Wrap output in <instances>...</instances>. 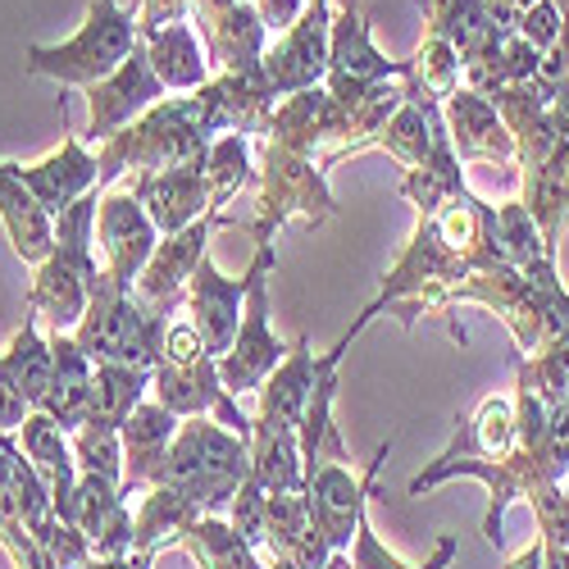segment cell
<instances>
[{
	"instance_id": "7402d4cb",
	"label": "cell",
	"mask_w": 569,
	"mask_h": 569,
	"mask_svg": "<svg viewBox=\"0 0 569 569\" xmlns=\"http://www.w3.org/2000/svg\"><path fill=\"white\" fill-rule=\"evenodd\" d=\"M0 223H6L19 260L41 264L56 251V219L41 210V201L19 178V164H10V160H0Z\"/></svg>"
},
{
	"instance_id": "4dcf8cb0",
	"label": "cell",
	"mask_w": 569,
	"mask_h": 569,
	"mask_svg": "<svg viewBox=\"0 0 569 569\" xmlns=\"http://www.w3.org/2000/svg\"><path fill=\"white\" fill-rule=\"evenodd\" d=\"M151 369H132V365H97V373H91V415L87 423H114V429H123L128 415L147 401L151 392Z\"/></svg>"
},
{
	"instance_id": "7c38bea8",
	"label": "cell",
	"mask_w": 569,
	"mask_h": 569,
	"mask_svg": "<svg viewBox=\"0 0 569 569\" xmlns=\"http://www.w3.org/2000/svg\"><path fill=\"white\" fill-rule=\"evenodd\" d=\"M373 82H406V60L378 56V46L369 41L365 10L347 0L333 14V37H328V91L338 101H351Z\"/></svg>"
},
{
	"instance_id": "e0dca14e",
	"label": "cell",
	"mask_w": 569,
	"mask_h": 569,
	"mask_svg": "<svg viewBox=\"0 0 569 569\" xmlns=\"http://www.w3.org/2000/svg\"><path fill=\"white\" fill-rule=\"evenodd\" d=\"M247 288L251 282L247 278H223L206 251V260L197 264L192 282H187V319L197 323V333L206 342V351L219 360L232 338H237V328H242V306H247Z\"/></svg>"
},
{
	"instance_id": "5b68a950",
	"label": "cell",
	"mask_w": 569,
	"mask_h": 569,
	"mask_svg": "<svg viewBox=\"0 0 569 569\" xmlns=\"http://www.w3.org/2000/svg\"><path fill=\"white\" fill-rule=\"evenodd\" d=\"M141 46L137 10H119L114 0H91L87 23L60 46H28V69L56 78L60 87H97L123 69V60Z\"/></svg>"
},
{
	"instance_id": "74e56055",
	"label": "cell",
	"mask_w": 569,
	"mask_h": 569,
	"mask_svg": "<svg viewBox=\"0 0 569 569\" xmlns=\"http://www.w3.org/2000/svg\"><path fill=\"white\" fill-rule=\"evenodd\" d=\"M28 415H32V401L14 383V373L6 365V351H0V433H19L28 423Z\"/></svg>"
},
{
	"instance_id": "d4e9b609",
	"label": "cell",
	"mask_w": 569,
	"mask_h": 569,
	"mask_svg": "<svg viewBox=\"0 0 569 569\" xmlns=\"http://www.w3.org/2000/svg\"><path fill=\"white\" fill-rule=\"evenodd\" d=\"M147 41V56H151V69L156 78L164 82V91H201L210 82V60L197 41V28L192 23H164L156 32H141Z\"/></svg>"
},
{
	"instance_id": "e575fe53",
	"label": "cell",
	"mask_w": 569,
	"mask_h": 569,
	"mask_svg": "<svg viewBox=\"0 0 569 569\" xmlns=\"http://www.w3.org/2000/svg\"><path fill=\"white\" fill-rule=\"evenodd\" d=\"M451 556H456V533H442L438 547H433V556L423 560V565L397 560L383 542H378V533H373V525H369V510L360 515V529H356V542H351V569H447Z\"/></svg>"
},
{
	"instance_id": "3957f363",
	"label": "cell",
	"mask_w": 569,
	"mask_h": 569,
	"mask_svg": "<svg viewBox=\"0 0 569 569\" xmlns=\"http://www.w3.org/2000/svg\"><path fill=\"white\" fill-rule=\"evenodd\" d=\"M251 479V442L228 433L219 419L197 415L182 419V429L169 447L160 488H178L192 497L201 515H228L232 497Z\"/></svg>"
},
{
	"instance_id": "d6a6232c",
	"label": "cell",
	"mask_w": 569,
	"mask_h": 569,
	"mask_svg": "<svg viewBox=\"0 0 569 569\" xmlns=\"http://www.w3.org/2000/svg\"><path fill=\"white\" fill-rule=\"evenodd\" d=\"M251 178V147H247V137H219L210 141V151H206V182H210V214H228L223 206L242 192Z\"/></svg>"
},
{
	"instance_id": "d6986e66",
	"label": "cell",
	"mask_w": 569,
	"mask_h": 569,
	"mask_svg": "<svg viewBox=\"0 0 569 569\" xmlns=\"http://www.w3.org/2000/svg\"><path fill=\"white\" fill-rule=\"evenodd\" d=\"M73 510H78V529L87 533L97 560L132 556V506L123 501L119 483L97 479V473H78Z\"/></svg>"
},
{
	"instance_id": "603a6c76",
	"label": "cell",
	"mask_w": 569,
	"mask_h": 569,
	"mask_svg": "<svg viewBox=\"0 0 569 569\" xmlns=\"http://www.w3.org/2000/svg\"><path fill=\"white\" fill-rule=\"evenodd\" d=\"M429 19H433V37L451 41L456 46V56L469 64H479L492 46L501 41V32H510L488 0H429Z\"/></svg>"
},
{
	"instance_id": "d590c367",
	"label": "cell",
	"mask_w": 569,
	"mask_h": 569,
	"mask_svg": "<svg viewBox=\"0 0 569 569\" xmlns=\"http://www.w3.org/2000/svg\"><path fill=\"white\" fill-rule=\"evenodd\" d=\"M228 525H232V533H242L256 551H264V529H269V492L256 483V479H247L242 483V492L232 497V506H228Z\"/></svg>"
},
{
	"instance_id": "2e32d148",
	"label": "cell",
	"mask_w": 569,
	"mask_h": 569,
	"mask_svg": "<svg viewBox=\"0 0 569 569\" xmlns=\"http://www.w3.org/2000/svg\"><path fill=\"white\" fill-rule=\"evenodd\" d=\"M23 187L41 201V210L60 219L64 210H73L82 197L101 192V164L82 147V137H64L60 151H51L37 164H19Z\"/></svg>"
},
{
	"instance_id": "ffe728a7",
	"label": "cell",
	"mask_w": 569,
	"mask_h": 569,
	"mask_svg": "<svg viewBox=\"0 0 569 569\" xmlns=\"http://www.w3.org/2000/svg\"><path fill=\"white\" fill-rule=\"evenodd\" d=\"M447 132H451L456 156L469 164H479V160L510 164L515 160V137H510L501 110L483 97V91H469V87L456 91L447 101Z\"/></svg>"
},
{
	"instance_id": "ac0fdd59",
	"label": "cell",
	"mask_w": 569,
	"mask_h": 569,
	"mask_svg": "<svg viewBox=\"0 0 569 569\" xmlns=\"http://www.w3.org/2000/svg\"><path fill=\"white\" fill-rule=\"evenodd\" d=\"M137 201L147 206L151 223L160 237H173L182 228H192L197 219L210 214V182H206V160L182 164L169 173H147V178H128Z\"/></svg>"
},
{
	"instance_id": "7a4b0ae2",
	"label": "cell",
	"mask_w": 569,
	"mask_h": 569,
	"mask_svg": "<svg viewBox=\"0 0 569 569\" xmlns=\"http://www.w3.org/2000/svg\"><path fill=\"white\" fill-rule=\"evenodd\" d=\"M97 192L82 197L73 210L56 219V251L37 264L28 310L41 319L46 333H73L91 306V282H97L101 264L91 256V228H97Z\"/></svg>"
},
{
	"instance_id": "f546056e",
	"label": "cell",
	"mask_w": 569,
	"mask_h": 569,
	"mask_svg": "<svg viewBox=\"0 0 569 569\" xmlns=\"http://www.w3.org/2000/svg\"><path fill=\"white\" fill-rule=\"evenodd\" d=\"M6 365L14 373V383L23 388V397L32 401V410H41L46 397H51V378H56V347H51V333H46L32 310L19 328L14 347L6 351Z\"/></svg>"
},
{
	"instance_id": "4316f807",
	"label": "cell",
	"mask_w": 569,
	"mask_h": 569,
	"mask_svg": "<svg viewBox=\"0 0 569 569\" xmlns=\"http://www.w3.org/2000/svg\"><path fill=\"white\" fill-rule=\"evenodd\" d=\"M201 519V506L182 497L178 488H151L141 497V510L132 515V551L160 556L164 547H182V533Z\"/></svg>"
},
{
	"instance_id": "8fae6325",
	"label": "cell",
	"mask_w": 569,
	"mask_h": 569,
	"mask_svg": "<svg viewBox=\"0 0 569 569\" xmlns=\"http://www.w3.org/2000/svg\"><path fill=\"white\" fill-rule=\"evenodd\" d=\"M151 392L164 410H173L178 419H197V415H210L219 419L228 433L237 438H247L251 442V429H256V419L242 415V406H237L228 397V388L219 383V365L214 356L197 360V365H156V378H151Z\"/></svg>"
},
{
	"instance_id": "9c48e42d",
	"label": "cell",
	"mask_w": 569,
	"mask_h": 569,
	"mask_svg": "<svg viewBox=\"0 0 569 569\" xmlns=\"http://www.w3.org/2000/svg\"><path fill=\"white\" fill-rule=\"evenodd\" d=\"M392 442L397 438H388L383 447H378V456L369 460V469L360 473V479L351 473V465H319L315 473H306L310 515H315L319 533L328 538L333 551H351L360 515L369 510V497H373V483H378V469H383V460L392 456Z\"/></svg>"
},
{
	"instance_id": "f35d334b",
	"label": "cell",
	"mask_w": 569,
	"mask_h": 569,
	"mask_svg": "<svg viewBox=\"0 0 569 569\" xmlns=\"http://www.w3.org/2000/svg\"><path fill=\"white\" fill-rule=\"evenodd\" d=\"M206 342L197 333L192 319H169V333H164V365H197L206 360Z\"/></svg>"
},
{
	"instance_id": "8d00e7d4",
	"label": "cell",
	"mask_w": 569,
	"mask_h": 569,
	"mask_svg": "<svg viewBox=\"0 0 569 569\" xmlns=\"http://www.w3.org/2000/svg\"><path fill=\"white\" fill-rule=\"evenodd\" d=\"M515 32L525 37V41L533 46L538 56L556 51V46H560V37H565V19H560V10H556V0H538V6H529L525 14H519Z\"/></svg>"
},
{
	"instance_id": "52a82bcc",
	"label": "cell",
	"mask_w": 569,
	"mask_h": 569,
	"mask_svg": "<svg viewBox=\"0 0 569 569\" xmlns=\"http://www.w3.org/2000/svg\"><path fill=\"white\" fill-rule=\"evenodd\" d=\"M333 214V192H328V178L315 160L292 156L264 141V173H260V201H256V247L273 242V232L292 219L306 223H323Z\"/></svg>"
},
{
	"instance_id": "5bb4252c",
	"label": "cell",
	"mask_w": 569,
	"mask_h": 569,
	"mask_svg": "<svg viewBox=\"0 0 569 569\" xmlns=\"http://www.w3.org/2000/svg\"><path fill=\"white\" fill-rule=\"evenodd\" d=\"M164 97V82L156 78L151 69V56H147V41L123 60L119 73H110L106 82L87 87V106H91V119H87V141H110L119 137L128 123H137L147 110H156Z\"/></svg>"
},
{
	"instance_id": "30bf717a",
	"label": "cell",
	"mask_w": 569,
	"mask_h": 569,
	"mask_svg": "<svg viewBox=\"0 0 569 569\" xmlns=\"http://www.w3.org/2000/svg\"><path fill=\"white\" fill-rule=\"evenodd\" d=\"M97 228H101V256H106V273L119 282L123 292L137 288L141 269L156 256L160 247V228L151 223L147 206L137 201V192L123 182V187H110L101 197V210H97Z\"/></svg>"
},
{
	"instance_id": "44dd1931",
	"label": "cell",
	"mask_w": 569,
	"mask_h": 569,
	"mask_svg": "<svg viewBox=\"0 0 569 569\" xmlns=\"http://www.w3.org/2000/svg\"><path fill=\"white\" fill-rule=\"evenodd\" d=\"M19 447L23 456L32 460V469L41 473L46 492H51L56 501V515L64 519V525L78 529V510H73V492H78V460H73V447H69V433L60 429V423L51 415L32 410L28 423L19 429Z\"/></svg>"
},
{
	"instance_id": "1f68e13d",
	"label": "cell",
	"mask_w": 569,
	"mask_h": 569,
	"mask_svg": "<svg viewBox=\"0 0 569 569\" xmlns=\"http://www.w3.org/2000/svg\"><path fill=\"white\" fill-rule=\"evenodd\" d=\"M182 551H192L201 569H269L264 556L242 533H232L223 515H201L197 525L182 533Z\"/></svg>"
},
{
	"instance_id": "836d02e7",
	"label": "cell",
	"mask_w": 569,
	"mask_h": 569,
	"mask_svg": "<svg viewBox=\"0 0 569 569\" xmlns=\"http://www.w3.org/2000/svg\"><path fill=\"white\" fill-rule=\"evenodd\" d=\"M78 473H97V479H110L123 488V433L114 423H82V429L69 438Z\"/></svg>"
},
{
	"instance_id": "83f0119b",
	"label": "cell",
	"mask_w": 569,
	"mask_h": 569,
	"mask_svg": "<svg viewBox=\"0 0 569 569\" xmlns=\"http://www.w3.org/2000/svg\"><path fill=\"white\" fill-rule=\"evenodd\" d=\"M519 442V419L510 397H488L442 451L447 460H506Z\"/></svg>"
},
{
	"instance_id": "60d3db41",
	"label": "cell",
	"mask_w": 569,
	"mask_h": 569,
	"mask_svg": "<svg viewBox=\"0 0 569 569\" xmlns=\"http://www.w3.org/2000/svg\"><path fill=\"white\" fill-rule=\"evenodd\" d=\"M501 6H506V10H510V14H525V10H529V6H538V0H501Z\"/></svg>"
},
{
	"instance_id": "ba28073f",
	"label": "cell",
	"mask_w": 569,
	"mask_h": 569,
	"mask_svg": "<svg viewBox=\"0 0 569 569\" xmlns=\"http://www.w3.org/2000/svg\"><path fill=\"white\" fill-rule=\"evenodd\" d=\"M328 37H333V10L328 0H310L301 19L282 32L273 46H264L260 73L273 97H297V91L328 82Z\"/></svg>"
},
{
	"instance_id": "8992f818",
	"label": "cell",
	"mask_w": 569,
	"mask_h": 569,
	"mask_svg": "<svg viewBox=\"0 0 569 569\" xmlns=\"http://www.w3.org/2000/svg\"><path fill=\"white\" fill-rule=\"evenodd\" d=\"M269 269H273V242L256 247V260L247 269V306H242V328H237L232 347L214 360L219 365V383L228 388V397L242 392H260L264 378L288 360V347H282L269 333Z\"/></svg>"
},
{
	"instance_id": "6da1fadb",
	"label": "cell",
	"mask_w": 569,
	"mask_h": 569,
	"mask_svg": "<svg viewBox=\"0 0 569 569\" xmlns=\"http://www.w3.org/2000/svg\"><path fill=\"white\" fill-rule=\"evenodd\" d=\"M206 151H210V128H206L201 101L197 97L164 101L106 141V151L97 156L101 187L110 192L123 173L147 178V173H169L182 164H197V160H206Z\"/></svg>"
},
{
	"instance_id": "f1b7e54d",
	"label": "cell",
	"mask_w": 569,
	"mask_h": 569,
	"mask_svg": "<svg viewBox=\"0 0 569 569\" xmlns=\"http://www.w3.org/2000/svg\"><path fill=\"white\" fill-rule=\"evenodd\" d=\"M460 78H465V60L456 56V46L442 41V37H423L419 56L406 60V97L410 101H429V106H447L456 91H460Z\"/></svg>"
},
{
	"instance_id": "484cf974",
	"label": "cell",
	"mask_w": 569,
	"mask_h": 569,
	"mask_svg": "<svg viewBox=\"0 0 569 569\" xmlns=\"http://www.w3.org/2000/svg\"><path fill=\"white\" fill-rule=\"evenodd\" d=\"M51 347H56V378H51V397H46L41 415H51L73 438L91 415V373H97V365L78 351L69 333H51Z\"/></svg>"
},
{
	"instance_id": "277c9868",
	"label": "cell",
	"mask_w": 569,
	"mask_h": 569,
	"mask_svg": "<svg viewBox=\"0 0 569 569\" xmlns=\"http://www.w3.org/2000/svg\"><path fill=\"white\" fill-rule=\"evenodd\" d=\"M164 333L169 319L151 315L101 269L97 282H91V306L69 338L91 365H132L156 373V365L164 360Z\"/></svg>"
},
{
	"instance_id": "9a60e30c",
	"label": "cell",
	"mask_w": 569,
	"mask_h": 569,
	"mask_svg": "<svg viewBox=\"0 0 569 569\" xmlns=\"http://www.w3.org/2000/svg\"><path fill=\"white\" fill-rule=\"evenodd\" d=\"M182 429V419L173 410H164L156 397L141 401L128 423H123V501L132 506V497H147L151 488H160V473L169 460V447Z\"/></svg>"
},
{
	"instance_id": "ab89813d",
	"label": "cell",
	"mask_w": 569,
	"mask_h": 569,
	"mask_svg": "<svg viewBox=\"0 0 569 569\" xmlns=\"http://www.w3.org/2000/svg\"><path fill=\"white\" fill-rule=\"evenodd\" d=\"M506 569H547V556H542V542H533V547H525V551H519Z\"/></svg>"
},
{
	"instance_id": "cb8c5ba5",
	"label": "cell",
	"mask_w": 569,
	"mask_h": 569,
	"mask_svg": "<svg viewBox=\"0 0 569 569\" xmlns=\"http://www.w3.org/2000/svg\"><path fill=\"white\" fill-rule=\"evenodd\" d=\"M525 210L533 214L542 242L556 251V237L569 219V123L551 147V156L542 164L525 169Z\"/></svg>"
},
{
	"instance_id": "4fadbf2b",
	"label": "cell",
	"mask_w": 569,
	"mask_h": 569,
	"mask_svg": "<svg viewBox=\"0 0 569 569\" xmlns=\"http://www.w3.org/2000/svg\"><path fill=\"white\" fill-rule=\"evenodd\" d=\"M228 223H232V214H206V219H197L192 228H182V232H173V237H160V247H156V256L147 260V269H141L132 297L147 306L151 315L169 319V310L178 306V297H187V282H192L197 264L206 260L210 232H214V228H228Z\"/></svg>"
}]
</instances>
